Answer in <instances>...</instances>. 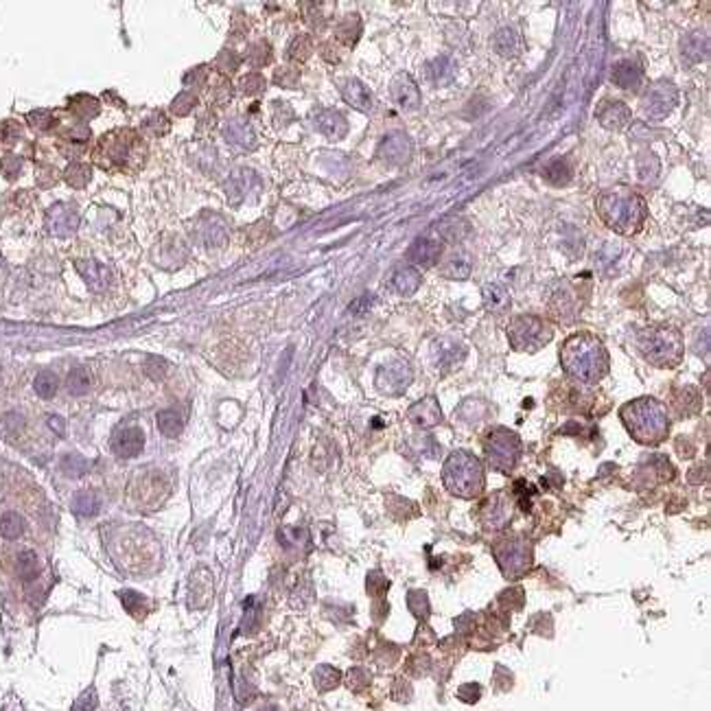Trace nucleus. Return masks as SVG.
<instances>
[{
  "label": "nucleus",
  "instance_id": "1",
  "mask_svg": "<svg viewBox=\"0 0 711 711\" xmlns=\"http://www.w3.org/2000/svg\"><path fill=\"white\" fill-rule=\"evenodd\" d=\"M560 364L576 381L598 383L608 372V352L596 335L578 333L565 340L560 348Z\"/></svg>",
  "mask_w": 711,
  "mask_h": 711
},
{
  "label": "nucleus",
  "instance_id": "2",
  "mask_svg": "<svg viewBox=\"0 0 711 711\" xmlns=\"http://www.w3.org/2000/svg\"><path fill=\"white\" fill-rule=\"evenodd\" d=\"M596 210L606 228L624 236L639 232L648 219L646 200L624 186L600 193L596 197Z\"/></svg>",
  "mask_w": 711,
  "mask_h": 711
},
{
  "label": "nucleus",
  "instance_id": "3",
  "mask_svg": "<svg viewBox=\"0 0 711 711\" xmlns=\"http://www.w3.org/2000/svg\"><path fill=\"white\" fill-rule=\"evenodd\" d=\"M622 420L628 434L642 444L663 442L670 429V418L666 407L650 396L626 403L622 407Z\"/></svg>",
  "mask_w": 711,
  "mask_h": 711
},
{
  "label": "nucleus",
  "instance_id": "4",
  "mask_svg": "<svg viewBox=\"0 0 711 711\" xmlns=\"http://www.w3.org/2000/svg\"><path fill=\"white\" fill-rule=\"evenodd\" d=\"M637 348L657 368H676L683 359V337L670 326H648L637 333Z\"/></svg>",
  "mask_w": 711,
  "mask_h": 711
},
{
  "label": "nucleus",
  "instance_id": "5",
  "mask_svg": "<svg viewBox=\"0 0 711 711\" xmlns=\"http://www.w3.org/2000/svg\"><path fill=\"white\" fill-rule=\"evenodd\" d=\"M442 482L456 497L475 499L484 490V466L473 453L458 451L446 460L442 468Z\"/></svg>",
  "mask_w": 711,
  "mask_h": 711
},
{
  "label": "nucleus",
  "instance_id": "6",
  "mask_svg": "<svg viewBox=\"0 0 711 711\" xmlns=\"http://www.w3.org/2000/svg\"><path fill=\"white\" fill-rule=\"evenodd\" d=\"M145 142L132 129H116L101 138L97 158L101 156L108 164L118 169H136L145 162Z\"/></svg>",
  "mask_w": 711,
  "mask_h": 711
},
{
  "label": "nucleus",
  "instance_id": "7",
  "mask_svg": "<svg viewBox=\"0 0 711 711\" xmlns=\"http://www.w3.org/2000/svg\"><path fill=\"white\" fill-rule=\"evenodd\" d=\"M552 326L536 316H516L508 326V340L512 348L521 352H536L552 342Z\"/></svg>",
  "mask_w": 711,
  "mask_h": 711
},
{
  "label": "nucleus",
  "instance_id": "8",
  "mask_svg": "<svg viewBox=\"0 0 711 711\" xmlns=\"http://www.w3.org/2000/svg\"><path fill=\"white\" fill-rule=\"evenodd\" d=\"M484 451H486V460L490 464V468L499 470V473H508L516 466L519 456H521V440L516 434L504 429H492L486 440H484Z\"/></svg>",
  "mask_w": 711,
  "mask_h": 711
},
{
  "label": "nucleus",
  "instance_id": "9",
  "mask_svg": "<svg viewBox=\"0 0 711 711\" xmlns=\"http://www.w3.org/2000/svg\"><path fill=\"white\" fill-rule=\"evenodd\" d=\"M678 103V90L672 81L668 79H663V81H654L648 92H646V97L642 101V110L648 118H652V121H661V118H666Z\"/></svg>",
  "mask_w": 711,
  "mask_h": 711
},
{
  "label": "nucleus",
  "instance_id": "10",
  "mask_svg": "<svg viewBox=\"0 0 711 711\" xmlns=\"http://www.w3.org/2000/svg\"><path fill=\"white\" fill-rule=\"evenodd\" d=\"M495 554L499 558V565L504 569V574L508 578H519L528 572V567L532 562L530 558V550L526 543H521L519 538H510L502 545H497Z\"/></svg>",
  "mask_w": 711,
  "mask_h": 711
},
{
  "label": "nucleus",
  "instance_id": "11",
  "mask_svg": "<svg viewBox=\"0 0 711 711\" xmlns=\"http://www.w3.org/2000/svg\"><path fill=\"white\" fill-rule=\"evenodd\" d=\"M582 304H584V296H582L578 284L562 282L560 287L554 291V298L550 302V313L558 322H572L582 311Z\"/></svg>",
  "mask_w": 711,
  "mask_h": 711
},
{
  "label": "nucleus",
  "instance_id": "12",
  "mask_svg": "<svg viewBox=\"0 0 711 711\" xmlns=\"http://www.w3.org/2000/svg\"><path fill=\"white\" fill-rule=\"evenodd\" d=\"M412 151H414L412 138L403 132H392L378 142L376 156L386 164H392V167H403V164H407L412 160Z\"/></svg>",
  "mask_w": 711,
  "mask_h": 711
},
{
  "label": "nucleus",
  "instance_id": "13",
  "mask_svg": "<svg viewBox=\"0 0 711 711\" xmlns=\"http://www.w3.org/2000/svg\"><path fill=\"white\" fill-rule=\"evenodd\" d=\"M412 383V368L407 362H392L376 374V386L386 394H400Z\"/></svg>",
  "mask_w": 711,
  "mask_h": 711
},
{
  "label": "nucleus",
  "instance_id": "14",
  "mask_svg": "<svg viewBox=\"0 0 711 711\" xmlns=\"http://www.w3.org/2000/svg\"><path fill=\"white\" fill-rule=\"evenodd\" d=\"M258 186H260V180H258V175L254 171H250V169H236L228 178V182H226V195L232 202V206H239L248 197H252V195L258 193Z\"/></svg>",
  "mask_w": 711,
  "mask_h": 711
},
{
  "label": "nucleus",
  "instance_id": "15",
  "mask_svg": "<svg viewBox=\"0 0 711 711\" xmlns=\"http://www.w3.org/2000/svg\"><path fill=\"white\" fill-rule=\"evenodd\" d=\"M442 241L440 236H420L416 239L410 250H407V260L418 270V267H434L440 256H442Z\"/></svg>",
  "mask_w": 711,
  "mask_h": 711
},
{
  "label": "nucleus",
  "instance_id": "16",
  "mask_svg": "<svg viewBox=\"0 0 711 711\" xmlns=\"http://www.w3.org/2000/svg\"><path fill=\"white\" fill-rule=\"evenodd\" d=\"M390 94L394 103L403 110V112H414L420 108V90L418 83L407 75V73H398L392 83H390Z\"/></svg>",
  "mask_w": 711,
  "mask_h": 711
},
{
  "label": "nucleus",
  "instance_id": "17",
  "mask_svg": "<svg viewBox=\"0 0 711 711\" xmlns=\"http://www.w3.org/2000/svg\"><path fill=\"white\" fill-rule=\"evenodd\" d=\"M432 357L434 364L442 370H451L460 366L466 357V346L453 337H440L432 344Z\"/></svg>",
  "mask_w": 711,
  "mask_h": 711
},
{
  "label": "nucleus",
  "instance_id": "18",
  "mask_svg": "<svg viewBox=\"0 0 711 711\" xmlns=\"http://www.w3.org/2000/svg\"><path fill=\"white\" fill-rule=\"evenodd\" d=\"M596 116H598V121L604 129L608 132H622L628 123H630V110L626 103L622 101H613V99H606L598 105L596 110Z\"/></svg>",
  "mask_w": 711,
  "mask_h": 711
},
{
  "label": "nucleus",
  "instance_id": "19",
  "mask_svg": "<svg viewBox=\"0 0 711 711\" xmlns=\"http://www.w3.org/2000/svg\"><path fill=\"white\" fill-rule=\"evenodd\" d=\"M611 79L622 90L637 92L644 86V66L635 59H620L611 68Z\"/></svg>",
  "mask_w": 711,
  "mask_h": 711
},
{
  "label": "nucleus",
  "instance_id": "20",
  "mask_svg": "<svg viewBox=\"0 0 711 711\" xmlns=\"http://www.w3.org/2000/svg\"><path fill=\"white\" fill-rule=\"evenodd\" d=\"M142 449H145V434H142L138 427H125V429L116 432L112 438V451L114 456L129 460L136 458Z\"/></svg>",
  "mask_w": 711,
  "mask_h": 711
},
{
  "label": "nucleus",
  "instance_id": "21",
  "mask_svg": "<svg viewBox=\"0 0 711 711\" xmlns=\"http://www.w3.org/2000/svg\"><path fill=\"white\" fill-rule=\"evenodd\" d=\"M46 224H49V230L55 236H70L79 226V217L70 206L57 204L49 210V215H46Z\"/></svg>",
  "mask_w": 711,
  "mask_h": 711
},
{
  "label": "nucleus",
  "instance_id": "22",
  "mask_svg": "<svg viewBox=\"0 0 711 711\" xmlns=\"http://www.w3.org/2000/svg\"><path fill=\"white\" fill-rule=\"evenodd\" d=\"M224 136L232 147L250 151L256 147V134L245 118H230L224 127Z\"/></svg>",
  "mask_w": 711,
  "mask_h": 711
},
{
  "label": "nucleus",
  "instance_id": "23",
  "mask_svg": "<svg viewBox=\"0 0 711 711\" xmlns=\"http://www.w3.org/2000/svg\"><path fill=\"white\" fill-rule=\"evenodd\" d=\"M77 270H79L81 278L86 280V284L92 291H97V294L105 291L112 284V272L105 265L97 263V260H92V258L77 260Z\"/></svg>",
  "mask_w": 711,
  "mask_h": 711
},
{
  "label": "nucleus",
  "instance_id": "24",
  "mask_svg": "<svg viewBox=\"0 0 711 711\" xmlns=\"http://www.w3.org/2000/svg\"><path fill=\"white\" fill-rule=\"evenodd\" d=\"M512 516V508L506 495H492L488 504L484 506V524L492 530L504 528Z\"/></svg>",
  "mask_w": 711,
  "mask_h": 711
},
{
  "label": "nucleus",
  "instance_id": "25",
  "mask_svg": "<svg viewBox=\"0 0 711 711\" xmlns=\"http://www.w3.org/2000/svg\"><path fill=\"white\" fill-rule=\"evenodd\" d=\"M410 420L416 427H420V429H432V427H436L442 420L438 400L434 396H427L420 403H416V405L410 410Z\"/></svg>",
  "mask_w": 711,
  "mask_h": 711
},
{
  "label": "nucleus",
  "instance_id": "26",
  "mask_svg": "<svg viewBox=\"0 0 711 711\" xmlns=\"http://www.w3.org/2000/svg\"><path fill=\"white\" fill-rule=\"evenodd\" d=\"M342 97L344 101L354 108V110H359V112H370L372 110V92L366 88V83H362L359 79H346L342 86Z\"/></svg>",
  "mask_w": 711,
  "mask_h": 711
},
{
  "label": "nucleus",
  "instance_id": "27",
  "mask_svg": "<svg viewBox=\"0 0 711 711\" xmlns=\"http://www.w3.org/2000/svg\"><path fill=\"white\" fill-rule=\"evenodd\" d=\"M316 127L330 140H342L348 134V121L337 110H322L316 116Z\"/></svg>",
  "mask_w": 711,
  "mask_h": 711
},
{
  "label": "nucleus",
  "instance_id": "28",
  "mask_svg": "<svg viewBox=\"0 0 711 711\" xmlns=\"http://www.w3.org/2000/svg\"><path fill=\"white\" fill-rule=\"evenodd\" d=\"M681 53L683 57L690 62V64H700L703 59H707L709 55V37L703 31H694V33H687L681 42Z\"/></svg>",
  "mask_w": 711,
  "mask_h": 711
},
{
  "label": "nucleus",
  "instance_id": "29",
  "mask_svg": "<svg viewBox=\"0 0 711 711\" xmlns=\"http://www.w3.org/2000/svg\"><path fill=\"white\" fill-rule=\"evenodd\" d=\"M470 267H473V263H470V256H468L466 252H462V250H453L451 254H449V256L442 260V267H440V272H442V276H444V278L464 280V278H468V274H470Z\"/></svg>",
  "mask_w": 711,
  "mask_h": 711
},
{
  "label": "nucleus",
  "instance_id": "30",
  "mask_svg": "<svg viewBox=\"0 0 711 711\" xmlns=\"http://www.w3.org/2000/svg\"><path fill=\"white\" fill-rule=\"evenodd\" d=\"M492 49L502 57H516L521 53V35L514 29H499L492 35Z\"/></svg>",
  "mask_w": 711,
  "mask_h": 711
},
{
  "label": "nucleus",
  "instance_id": "31",
  "mask_svg": "<svg viewBox=\"0 0 711 711\" xmlns=\"http://www.w3.org/2000/svg\"><path fill=\"white\" fill-rule=\"evenodd\" d=\"M484 304H486V309L490 313H506L510 309V294L508 289L504 287V284L499 282H492V284H486L484 287Z\"/></svg>",
  "mask_w": 711,
  "mask_h": 711
},
{
  "label": "nucleus",
  "instance_id": "32",
  "mask_svg": "<svg viewBox=\"0 0 711 711\" xmlns=\"http://www.w3.org/2000/svg\"><path fill=\"white\" fill-rule=\"evenodd\" d=\"M420 272L416 267H400L392 276V289L400 296H412L420 287Z\"/></svg>",
  "mask_w": 711,
  "mask_h": 711
},
{
  "label": "nucleus",
  "instance_id": "33",
  "mask_svg": "<svg viewBox=\"0 0 711 711\" xmlns=\"http://www.w3.org/2000/svg\"><path fill=\"white\" fill-rule=\"evenodd\" d=\"M453 75H456V64L449 57H438L427 66V77L432 79L434 86H446L453 79Z\"/></svg>",
  "mask_w": 711,
  "mask_h": 711
},
{
  "label": "nucleus",
  "instance_id": "34",
  "mask_svg": "<svg viewBox=\"0 0 711 711\" xmlns=\"http://www.w3.org/2000/svg\"><path fill=\"white\" fill-rule=\"evenodd\" d=\"M574 178V169L567 160H554L543 169V180L554 186H565Z\"/></svg>",
  "mask_w": 711,
  "mask_h": 711
},
{
  "label": "nucleus",
  "instance_id": "35",
  "mask_svg": "<svg viewBox=\"0 0 711 711\" xmlns=\"http://www.w3.org/2000/svg\"><path fill=\"white\" fill-rule=\"evenodd\" d=\"M27 530L25 516L18 512H5L0 516V536L7 541H18Z\"/></svg>",
  "mask_w": 711,
  "mask_h": 711
},
{
  "label": "nucleus",
  "instance_id": "36",
  "mask_svg": "<svg viewBox=\"0 0 711 711\" xmlns=\"http://www.w3.org/2000/svg\"><path fill=\"white\" fill-rule=\"evenodd\" d=\"M42 572V567H40V560L33 552H20L18 558H16V574L20 580H25V582H31L40 576Z\"/></svg>",
  "mask_w": 711,
  "mask_h": 711
},
{
  "label": "nucleus",
  "instance_id": "37",
  "mask_svg": "<svg viewBox=\"0 0 711 711\" xmlns=\"http://www.w3.org/2000/svg\"><path fill=\"white\" fill-rule=\"evenodd\" d=\"M101 105L99 101L90 97V94H79V97H73L70 99V112H73L77 118H81V121H90V118H94L99 114Z\"/></svg>",
  "mask_w": 711,
  "mask_h": 711
},
{
  "label": "nucleus",
  "instance_id": "38",
  "mask_svg": "<svg viewBox=\"0 0 711 711\" xmlns=\"http://www.w3.org/2000/svg\"><path fill=\"white\" fill-rule=\"evenodd\" d=\"M335 35L344 46H354L359 40V35H362V20L357 16H348L337 27Z\"/></svg>",
  "mask_w": 711,
  "mask_h": 711
},
{
  "label": "nucleus",
  "instance_id": "39",
  "mask_svg": "<svg viewBox=\"0 0 711 711\" xmlns=\"http://www.w3.org/2000/svg\"><path fill=\"white\" fill-rule=\"evenodd\" d=\"M158 427L160 432L167 436V438H178L184 429V420L178 412L173 410H164L158 414Z\"/></svg>",
  "mask_w": 711,
  "mask_h": 711
},
{
  "label": "nucleus",
  "instance_id": "40",
  "mask_svg": "<svg viewBox=\"0 0 711 711\" xmlns=\"http://www.w3.org/2000/svg\"><path fill=\"white\" fill-rule=\"evenodd\" d=\"M92 386V378H90V372L86 368H75V370H70L68 378H66V388L68 392L73 394V396H81L90 390Z\"/></svg>",
  "mask_w": 711,
  "mask_h": 711
},
{
  "label": "nucleus",
  "instance_id": "41",
  "mask_svg": "<svg viewBox=\"0 0 711 711\" xmlns=\"http://www.w3.org/2000/svg\"><path fill=\"white\" fill-rule=\"evenodd\" d=\"M676 410L683 416H692L700 410V394L694 388H685L676 394Z\"/></svg>",
  "mask_w": 711,
  "mask_h": 711
},
{
  "label": "nucleus",
  "instance_id": "42",
  "mask_svg": "<svg viewBox=\"0 0 711 711\" xmlns=\"http://www.w3.org/2000/svg\"><path fill=\"white\" fill-rule=\"evenodd\" d=\"M64 180H66V184H70L73 188H83V186L92 180V169L88 167V164L73 162V164H70V167L64 171Z\"/></svg>",
  "mask_w": 711,
  "mask_h": 711
},
{
  "label": "nucleus",
  "instance_id": "43",
  "mask_svg": "<svg viewBox=\"0 0 711 711\" xmlns=\"http://www.w3.org/2000/svg\"><path fill=\"white\" fill-rule=\"evenodd\" d=\"M226 228L219 219H212V221H204V230H202V241L206 245H224L226 243Z\"/></svg>",
  "mask_w": 711,
  "mask_h": 711
},
{
  "label": "nucleus",
  "instance_id": "44",
  "mask_svg": "<svg viewBox=\"0 0 711 711\" xmlns=\"http://www.w3.org/2000/svg\"><path fill=\"white\" fill-rule=\"evenodd\" d=\"M313 53V42L309 35H298L291 40L289 49H287V57L294 62H306Z\"/></svg>",
  "mask_w": 711,
  "mask_h": 711
},
{
  "label": "nucleus",
  "instance_id": "45",
  "mask_svg": "<svg viewBox=\"0 0 711 711\" xmlns=\"http://www.w3.org/2000/svg\"><path fill=\"white\" fill-rule=\"evenodd\" d=\"M99 497L97 495H94V492H79V495H75V502H73V508H75V512L77 514H81V516H94V514H97L99 512Z\"/></svg>",
  "mask_w": 711,
  "mask_h": 711
},
{
  "label": "nucleus",
  "instance_id": "46",
  "mask_svg": "<svg viewBox=\"0 0 711 711\" xmlns=\"http://www.w3.org/2000/svg\"><path fill=\"white\" fill-rule=\"evenodd\" d=\"M35 392L42 396V398H53L57 394V388H59V381H57V376L53 372H40L35 376V383H33Z\"/></svg>",
  "mask_w": 711,
  "mask_h": 711
},
{
  "label": "nucleus",
  "instance_id": "47",
  "mask_svg": "<svg viewBox=\"0 0 711 711\" xmlns=\"http://www.w3.org/2000/svg\"><path fill=\"white\" fill-rule=\"evenodd\" d=\"M245 59H248V64H252V66H267V64L272 62V46H270L265 40H260V42L252 44V46H250V51H248V55H245Z\"/></svg>",
  "mask_w": 711,
  "mask_h": 711
},
{
  "label": "nucleus",
  "instance_id": "48",
  "mask_svg": "<svg viewBox=\"0 0 711 711\" xmlns=\"http://www.w3.org/2000/svg\"><path fill=\"white\" fill-rule=\"evenodd\" d=\"M142 129L154 136H164L169 132V121H167V116H162L160 112H154L142 121Z\"/></svg>",
  "mask_w": 711,
  "mask_h": 711
},
{
  "label": "nucleus",
  "instance_id": "49",
  "mask_svg": "<svg viewBox=\"0 0 711 711\" xmlns=\"http://www.w3.org/2000/svg\"><path fill=\"white\" fill-rule=\"evenodd\" d=\"M298 79H300V70L294 68L291 64L289 66H280L276 68V73H274V81L282 88H294L298 86Z\"/></svg>",
  "mask_w": 711,
  "mask_h": 711
},
{
  "label": "nucleus",
  "instance_id": "50",
  "mask_svg": "<svg viewBox=\"0 0 711 711\" xmlns=\"http://www.w3.org/2000/svg\"><path fill=\"white\" fill-rule=\"evenodd\" d=\"M195 105H197V97H195V94L193 92H182V94H178L175 101L171 103V112L175 116H186Z\"/></svg>",
  "mask_w": 711,
  "mask_h": 711
},
{
  "label": "nucleus",
  "instance_id": "51",
  "mask_svg": "<svg viewBox=\"0 0 711 711\" xmlns=\"http://www.w3.org/2000/svg\"><path fill=\"white\" fill-rule=\"evenodd\" d=\"M27 121H29L35 129H42V132H46V129H51V127L57 125V118H55L51 112H46V110H35V112H31V114L27 116Z\"/></svg>",
  "mask_w": 711,
  "mask_h": 711
},
{
  "label": "nucleus",
  "instance_id": "52",
  "mask_svg": "<svg viewBox=\"0 0 711 711\" xmlns=\"http://www.w3.org/2000/svg\"><path fill=\"white\" fill-rule=\"evenodd\" d=\"M239 86H241V90L248 94V97H256V94L265 92V79H263V75H258V73H250V75H245V77L239 81Z\"/></svg>",
  "mask_w": 711,
  "mask_h": 711
},
{
  "label": "nucleus",
  "instance_id": "53",
  "mask_svg": "<svg viewBox=\"0 0 711 711\" xmlns=\"http://www.w3.org/2000/svg\"><path fill=\"white\" fill-rule=\"evenodd\" d=\"M62 468H64V473H68V475L77 478V475H83V473L88 470V462L81 456H66L62 460Z\"/></svg>",
  "mask_w": 711,
  "mask_h": 711
},
{
  "label": "nucleus",
  "instance_id": "54",
  "mask_svg": "<svg viewBox=\"0 0 711 711\" xmlns=\"http://www.w3.org/2000/svg\"><path fill=\"white\" fill-rule=\"evenodd\" d=\"M0 167H3V173L7 180H16L20 175V169H22V158L16 156V154H7L3 158V162H0Z\"/></svg>",
  "mask_w": 711,
  "mask_h": 711
},
{
  "label": "nucleus",
  "instance_id": "55",
  "mask_svg": "<svg viewBox=\"0 0 711 711\" xmlns=\"http://www.w3.org/2000/svg\"><path fill=\"white\" fill-rule=\"evenodd\" d=\"M217 68L221 70L224 75H232L236 68H239V57H236L234 51H221L219 57H217Z\"/></svg>",
  "mask_w": 711,
  "mask_h": 711
},
{
  "label": "nucleus",
  "instance_id": "56",
  "mask_svg": "<svg viewBox=\"0 0 711 711\" xmlns=\"http://www.w3.org/2000/svg\"><path fill=\"white\" fill-rule=\"evenodd\" d=\"M121 598H123V604H125V608H127L129 613L145 611V606H147V600L142 598L140 594H136V591H123Z\"/></svg>",
  "mask_w": 711,
  "mask_h": 711
},
{
  "label": "nucleus",
  "instance_id": "57",
  "mask_svg": "<svg viewBox=\"0 0 711 711\" xmlns=\"http://www.w3.org/2000/svg\"><path fill=\"white\" fill-rule=\"evenodd\" d=\"M145 372H147L151 378H156V381H160V378H162L164 374H167V362L160 359V357H151V359L147 362V366H145Z\"/></svg>",
  "mask_w": 711,
  "mask_h": 711
},
{
  "label": "nucleus",
  "instance_id": "58",
  "mask_svg": "<svg viewBox=\"0 0 711 711\" xmlns=\"http://www.w3.org/2000/svg\"><path fill=\"white\" fill-rule=\"evenodd\" d=\"M18 134H20V127L13 121L0 123V145H9V142L18 138Z\"/></svg>",
  "mask_w": 711,
  "mask_h": 711
},
{
  "label": "nucleus",
  "instance_id": "59",
  "mask_svg": "<svg viewBox=\"0 0 711 711\" xmlns=\"http://www.w3.org/2000/svg\"><path fill=\"white\" fill-rule=\"evenodd\" d=\"M372 300H374V298L366 294L364 298H359V300H354V302L350 304V311H352V313H362V311H366V309H368V306H370V302H372Z\"/></svg>",
  "mask_w": 711,
  "mask_h": 711
},
{
  "label": "nucleus",
  "instance_id": "60",
  "mask_svg": "<svg viewBox=\"0 0 711 711\" xmlns=\"http://www.w3.org/2000/svg\"><path fill=\"white\" fill-rule=\"evenodd\" d=\"M49 424L55 429V434H59V436L64 434V420H62L59 416H51V418H49Z\"/></svg>",
  "mask_w": 711,
  "mask_h": 711
},
{
  "label": "nucleus",
  "instance_id": "61",
  "mask_svg": "<svg viewBox=\"0 0 711 711\" xmlns=\"http://www.w3.org/2000/svg\"><path fill=\"white\" fill-rule=\"evenodd\" d=\"M270 711H274V709H270Z\"/></svg>",
  "mask_w": 711,
  "mask_h": 711
}]
</instances>
